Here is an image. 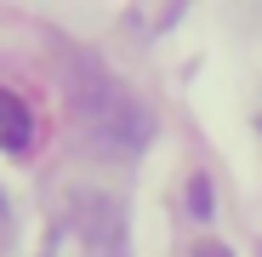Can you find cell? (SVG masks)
Masks as SVG:
<instances>
[{
  "label": "cell",
  "instance_id": "cell-1",
  "mask_svg": "<svg viewBox=\"0 0 262 257\" xmlns=\"http://www.w3.org/2000/svg\"><path fill=\"white\" fill-rule=\"evenodd\" d=\"M0 143H6L12 154L29 149V109H23L12 92H0Z\"/></svg>",
  "mask_w": 262,
  "mask_h": 257
},
{
  "label": "cell",
  "instance_id": "cell-2",
  "mask_svg": "<svg viewBox=\"0 0 262 257\" xmlns=\"http://www.w3.org/2000/svg\"><path fill=\"white\" fill-rule=\"evenodd\" d=\"M200 257H228V251H216V246H205V251H200Z\"/></svg>",
  "mask_w": 262,
  "mask_h": 257
}]
</instances>
